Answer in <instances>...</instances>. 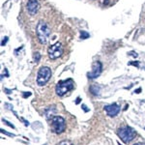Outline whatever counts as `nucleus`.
<instances>
[{
	"label": "nucleus",
	"instance_id": "f257e3e1",
	"mask_svg": "<svg viewBox=\"0 0 145 145\" xmlns=\"http://www.w3.org/2000/svg\"><path fill=\"white\" fill-rule=\"evenodd\" d=\"M36 33L40 43L43 44V45H46L50 36V28L48 27V25L45 22L40 20L39 23L37 24Z\"/></svg>",
	"mask_w": 145,
	"mask_h": 145
},
{
	"label": "nucleus",
	"instance_id": "f03ea898",
	"mask_svg": "<svg viewBox=\"0 0 145 145\" xmlns=\"http://www.w3.org/2000/svg\"><path fill=\"white\" fill-rule=\"evenodd\" d=\"M72 89H74V81L72 78H68L66 80H60L56 84L55 92L58 96H64Z\"/></svg>",
	"mask_w": 145,
	"mask_h": 145
},
{
	"label": "nucleus",
	"instance_id": "7ed1b4c3",
	"mask_svg": "<svg viewBox=\"0 0 145 145\" xmlns=\"http://www.w3.org/2000/svg\"><path fill=\"white\" fill-rule=\"evenodd\" d=\"M137 133L133 128L125 126L118 130V137H120V139L122 140L124 143H129L130 141H132L133 139L135 137Z\"/></svg>",
	"mask_w": 145,
	"mask_h": 145
},
{
	"label": "nucleus",
	"instance_id": "20e7f679",
	"mask_svg": "<svg viewBox=\"0 0 145 145\" xmlns=\"http://www.w3.org/2000/svg\"><path fill=\"white\" fill-rule=\"evenodd\" d=\"M50 123L51 130L55 134H62L66 129V121L61 116H53L51 118Z\"/></svg>",
	"mask_w": 145,
	"mask_h": 145
},
{
	"label": "nucleus",
	"instance_id": "39448f33",
	"mask_svg": "<svg viewBox=\"0 0 145 145\" xmlns=\"http://www.w3.org/2000/svg\"><path fill=\"white\" fill-rule=\"evenodd\" d=\"M51 78V70L48 67H41L37 74V83L40 86H43L48 82Z\"/></svg>",
	"mask_w": 145,
	"mask_h": 145
},
{
	"label": "nucleus",
	"instance_id": "423d86ee",
	"mask_svg": "<svg viewBox=\"0 0 145 145\" xmlns=\"http://www.w3.org/2000/svg\"><path fill=\"white\" fill-rule=\"evenodd\" d=\"M48 54L51 60H55L57 58L61 57V55L63 54V46L61 43L57 42L54 45L50 46L48 50Z\"/></svg>",
	"mask_w": 145,
	"mask_h": 145
},
{
	"label": "nucleus",
	"instance_id": "0eeeda50",
	"mask_svg": "<svg viewBox=\"0 0 145 145\" xmlns=\"http://www.w3.org/2000/svg\"><path fill=\"white\" fill-rule=\"evenodd\" d=\"M102 70H103V65L102 63L97 61L93 64V71H91L90 72L87 74V76L88 78H91V79H94V78H97L98 76L102 74Z\"/></svg>",
	"mask_w": 145,
	"mask_h": 145
},
{
	"label": "nucleus",
	"instance_id": "6e6552de",
	"mask_svg": "<svg viewBox=\"0 0 145 145\" xmlns=\"http://www.w3.org/2000/svg\"><path fill=\"white\" fill-rule=\"evenodd\" d=\"M104 108L107 113V115L110 116V117H115L119 112H120V106L116 103H114L112 105H108V106H105Z\"/></svg>",
	"mask_w": 145,
	"mask_h": 145
},
{
	"label": "nucleus",
	"instance_id": "1a4fd4ad",
	"mask_svg": "<svg viewBox=\"0 0 145 145\" xmlns=\"http://www.w3.org/2000/svg\"><path fill=\"white\" fill-rule=\"evenodd\" d=\"M40 5L38 0H28L27 2V11L31 16H34L39 11Z\"/></svg>",
	"mask_w": 145,
	"mask_h": 145
},
{
	"label": "nucleus",
	"instance_id": "9d476101",
	"mask_svg": "<svg viewBox=\"0 0 145 145\" xmlns=\"http://www.w3.org/2000/svg\"><path fill=\"white\" fill-rule=\"evenodd\" d=\"M88 37H89V33H87L86 31H80V39H82V40H85V39H87Z\"/></svg>",
	"mask_w": 145,
	"mask_h": 145
},
{
	"label": "nucleus",
	"instance_id": "9b49d317",
	"mask_svg": "<svg viewBox=\"0 0 145 145\" xmlns=\"http://www.w3.org/2000/svg\"><path fill=\"white\" fill-rule=\"evenodd\" d=\"M57 145H74L72 141H70V140H63V141L59 142Z\"/></svg>",
	"mask_w": 145,
	"mask_h": 145
},
{
	"label": "nucleus",
	"instance_id": "f8f14e48",
	"mask_svg": "<svg viewBox=\"0 0 145 145\" xmlns=\"http://www.w3.org/2000/svg\"><path fill=\"white\" fill-rule=\"evenodd\" d=\"M40 58H41V54H40L39 52L35 53V54H34V60H35V62L38 63L40 61Z\"/></svg>",
	"mask_w": 145,
	"mask_h": 145
},
{
	"label": "nucleus",
	"instance_id": "ddd939ff",
	"mask_svg": "<svg viewBox=\"0 0 145 145\" xmlns=\"http://www.w3.org/2000/svg\"><path fill=\"white\" fill-rule=\"evenodd\" d=\"M2 121H3V122H4V123H6V124H7V125H8V126H9V127H11V128L15 129V126H14V125H13V124H11L10 122H8V121H7V120H6V119H3V120H2Z\"/></svg>",
	"mask_w": 145,
	"mask_h": 145
},
{
	"label": "nucleus",
	"instance_id": "4468645a",
	"mask_svg": "<svg viewBox=\"0 0 145 145\" xmlns=\"http://www.w3.org/2000/svg\"><path fill=\"white\" fill-rule=\"evenodd\" d=\"M1 133H2V134H5L7 135H9V137H15V135H14V134H10V133L6 132V131H4V130H1Z\"/></svg>",
	"mask_w": 145,
	"mask_h": 145
},
{
	"label": "nucleus",
	"instance_id": "2eb2a0df",
	"mask_svg": "<svg viewBox=\"0 0 145 145\" xmlns=\"http://www.w3.org/2000/svg\"><path fill=\"white\" fill-rule=\"evenodd\" d=\"M7 41H8V37H5V38H3V41H2V43H1V46L5 45V44L7 43Z\"/></svg>",
	"mask_w": 145,
	"mask_h": 145
},
{
	"label": "nucleus",
	"instance_id": "dca6fc26",
	"mask_svg": "<svg viewBox=\"0 0 145 145\" xmlns=\"http://www.w3.org/2000/svg\"><path fill=\"white\" fill-rule=\"evenodd\" d=\"M82 107H83V110L85 111V112H87V111H88V109H87V107H86L85 105H82Z\"/></svg>",
	"mask_w": 145,
	"mask_h": 145
},
{
	"label": "nucleus",
	"instance_id": "f3484780",
	"mask_svg": "<svg viewBox=\"0 0 145 145\" xmlns=\"http://www.w3.org/2000/svg\"><path fill=\"white\" fill-rule=\"evenodd\" d=\"M134 145H145V143H142V142H137V143H135Z\"/></svg>",
	"mask_w": 145,
	"mask_h": 145
},
{
	"label": "nucleus",
	"instance_id": "a211bd4d",
	"mask_svg": "<svg viewBox=\"0 0 145 145\" xmlns=\"http://www.w3.org/2000/svg\"><path fill=\"white\" fill-rule=\"evenodd\" d=\"M79 103V98H78V99H76V104H78Z\"/></svg>",
	"mask_w": 145,
	"mask_h": 145
},
{
	"label": "nucleus",
	"instance_id": "6ab92c4d",
	"mask_svg": "<svg viewBox=\"0 0 145 145\" xmlns=\"http://www.w3.org/2000/svg\"><path fill=\"white\" fill-rule=\"evenodd\" d=\"M119 145H121V144H120V143H119Z\"/></svg>",
	"mask_w": 145,
	"mask_h": 145
}]
</instances>
